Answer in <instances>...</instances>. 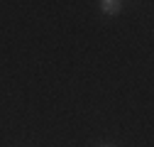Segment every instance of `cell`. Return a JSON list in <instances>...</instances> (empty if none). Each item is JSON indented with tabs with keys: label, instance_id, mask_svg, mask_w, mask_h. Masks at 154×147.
<instances>
[{
	"label": "cell",
	"instance_id": "cell-1",
	"mask_svg": "<svg viewBox=\"0 0 154 147\" xmlns=\"http://www.w3.org/2000/svg\"><path fill=\"white\" fill-rule=\"evenodd\" d=\"M100 10L108 12V15H115V12L122 10V3H118V0H103V3H100Z\"/></svg>",
	"mask_w": 154,
	"mask_h": 147
}]
</instances>
